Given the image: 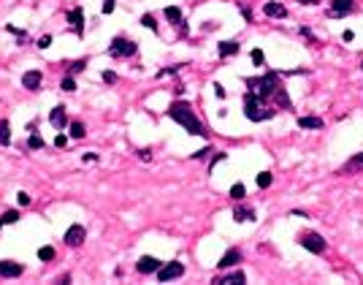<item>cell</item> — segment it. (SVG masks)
Wrapping results in <instances>:
<instances>
[{
    "label": "cell",
    "mask_w": 363,
    "mask_h": 285,
    "mask_svg": "<svg viewBox=\"0 0 363 285\" xmlns=\"http://www.w3.org/2000/svg\"><path fill=\"white\" fill-rule=\"evenodd\" d=\"M17 199H19V207H30L33 196H30V193H25V190H19V193H17Z\"/></svg>",
    "instance_id": "cell-33"
},
{
    "label": "cell",
    "mask_w": 363,
    "mask_h": 285,
    "mask_svg": "<svg viewBox=\"0 0 363 285\" xmlns=\"http://www.w3.org/2000/svg\"><path fill=\"white\" fill-rule=\"evenodd\" d=\"M239 11H241V17L247 19V22H252V11L247 9V6H239Z\"/></svg>",
    "instance_id": "cell-42"
},
{
    "label": "cell",
    "mask_w": 363,
    "mask_h": 285,
    "mask_svg": "<svg viewBox=\"0 0 363 285\" xmlns=\"http://www.w3.org/2000/svg\"><path fill=\"white\" fill-rule=\"evenodd\" d=\"M233 220H236V223H255V209H252V207H236L233 209Z\"/></svg>",
    "instance_id": "cell-21"
},
{
    "label": "cell",
    "mask_w": 363,
    "mask_h": 285,
    "mask_svg": "<svg viewBox=\"0 0 363 285\" xmlns=\"http://www.w3.org/2000/svg\"><path fill=\"white\" fill-rule=\"evenodd\" d=\"M247 282V274H244V269H236V272H228V274H220L211 280V285H241Z\"/></svg>",
    "instance_id": "cell-11"
},
{
    "label": "cell",
    "mask_w": 363,
    "mask_h": 285,
    "mask_svg": "<svg viewBox=\"0 0 363 285\" xmlns=\"http://www.w3.org/2000/svg\"><path fill=\"white\" fill-rule=\"evenodd\" d=\"M103 82H106V84H114V82H117V74H114V71H106V74H103Z\"/></svg>",
    "instance_id": "cell-40"
},
{
    "label": "cell",
    "mask_w": 363,
    "mask_h": 285,
    "mask_svg": "<svg viewBox=\"0 0 363 285\" xmlns=\"http://www.w3.org/2000/svg\"><path fill=\"white\" fill-rule=\"evenodd\" d=\"M65 144H68V136H65V133H57V136H54V147L62 149Z\"/></svg>",
    "instance_id": "cell-36"
},
{
    "label": "cell",
    "mask_w": 363,
    "mask_h": 285,
    "mask_svg": "<svg viewBox=\"0 0 363 285\" xmlns=\"http://www.w3.org/2000/svg\"><path fill=\"white\" fill-rule=\"evenodd\" d=\"M163 264L157 261L155 256H141L138 261H136V272L138 274H157V269H160Z\"/></svg>",
    "instance_id": "cell-12"
},
{
    "label": "cell",
    "mask_w": 363,
    "mask_h": 285,
    "mask_svg": "<svg viewBox=\"0 0 363 285\" xmlns=\"http://www.w3.org/2000/svg\"><path fill=\"white\" fill-rule=\"evenodd\" d=\"M241 109H244V117H247L249 122H266L277 114V109H271L268 101H263L258 92H249V90L244 92V98H241Z\"/></svg>",
    "instance_id": "cell-3"
},
{
    "label": "cell",
    "mask_w": 363,
    "mask_h": 285,
    "mask_svg": "<svg viewBox=\"0 0 363 285\" xmlns=\"http://www.w3.org/2000/svg\"><path fill=\"white\" fill-rule=\"evenodd\" d=\"M239 52H241V44L239 41H223V44H217V54H220V57H236Z\"/></svg>",
    "instance_id": "cell-19"
},
{
    "label": "cell",
    "mask_w": 363,
    "mask_h": 285,
    "mask_svg": "<svg viewBox=\"0 0 363 285\" xmlns=\"http://www.w3.org/2000/svg\"><path fill=\"white\" fill-rule=\"evenodd\" d=\"M298 244H301V247H306L309 252H314V256H322V252L328 250V239H322L317 231L301 234V236H298Z\"/></svg>",
    "instance_id": "cell-5"
},
{
    "label": "cell",
    "mask_w": 363,
    "mask_h": 285,
    "mask_svg": "<svg viewBox=\"0 0 363 285\" xmlns=\"http://www.w3.org/2000/svg\"><path fill=\"white\" fill-rule=\"evenodd\" d=\"M220 161H225V152H220V155H214V161L209 163V171H214V163H220Z\"/></svg>",
    "instance_id": "cell-43"
},
{
    "label": "cell",
    "mask_w": 363,
    "mask_h": 285,
    "mask_svg": "<svg viewBox=\"0 0 363 285\" xmlns=\"http://www.w3.org/2000/svg\"><path fill=\"white\" fill-rule=\"evenodd\" d=\"M82 161H84V163H98V152H84Z\"/></svg>",
    "instance_id": "cell-38"
},
{
    "label": "cell",
    "mask_w": 363,
    "mask_h": 285,
    "mask_svg": "<svg viewBox=\"0 0 363 285\" xmlns=\"http://www.w3.org/2000/svg\"><path fill=\"white\" fill-rule=\"evenodd\" d=\"M9 144H11V122L0 120V147H9Z\"/></svg>",
    "instance_id": "cell-23"
},
{
    "label": "cell",
    "mask_w": 363,
    "mask_h": 285,
    "mask_svg": "<svg viewBox=\"0 0 363 285\" xmlns=\"http://www.w3.org/2000/svg\"><path fill=\"white\" fill-rule=\"evenodd\" d=\"M298 3H304V6H309V3H312V6H314L317 0H298Z\"/></svg>",
    "instance_id": "cell-48"
},
{
    "label": "cell",
    "mask_w": 363,
    "mask_h": 285,
    "mask_svg": "<svg viewBox=\"0 0 363 285\" xmlns=\"http://www.w3.org/2000/svg\"><path fill=\"white\" fill-rule=\"evenodd\" d=\"M0 228H3V223H0Z\"/></svg>",
    "instance_id": "cell-49"
},
{
    "label": "cell",
    "mask_w": 363,
    "mask_h": 285,
    "mask_svg": "<svg viewBox=\"0 0 363 285\" xmlns=\"http://www.w3.org/2000/svg\"><path fill=\"white\" fill-rule=\"evenodd\" d=\"M355 11V0H331L328 6V17L331 19H344Z\"/></svg>",
    "instance_id": "cell-7"
},
{
    "label": "cell",
    "mask_w": 363,
    "mask_h": 285,
    "mask_svg": "<svg viewBox=\"0 0 363 285\" xmlns=\"http://www.w3.org/2000/svg\"><path fill=\"white\" fill-rule=\"evenodd\" d=\"M6 33H11V36H17V38H25V30H19V27H14V25H6Z\"/></svg>",
    "instance_id": "cell-37"
},
{
    "label": "cell",
    "mask_w": 363,
    "mask_h": 285,
    "mask_svg": "<svg viewBox=\"0 0 363 285\" xmlns=\"http://www.w3.org/2000/svg\"><path fill=\"white\" fill-rule=\"evenodd\" d=\"M168 117H171L173 122H179L187 133H193V136H206V133H209L206 125L195 117V109L187 104V101H173V104L168 106Z\"/></svg>",
    "instance_id": "cell-1"
},
{
    "label": "cell",
    "mask_w": 363,
    "mask_h": 285,
    "mask_svg": "<svg viewBox=\"0 0 363 285\" xmlns=\"http://www.w3.org/2000/svg\"><path fill=\"white\" fill-rule=\"evenodd\" d=\"M244 87H247L249 92H258L263 101L271 104L274 95L282 90V74L279 71H268V74H263V76H247L244 79Z\"/></svg>",
    "instance_id": "cell-2"
},
{
    "label": "cell",
    "mask_w": 363,
    "mask_h": 285,
    "mask_svg": "<svg viewBox=\"0 0 363 285\" xmlns=\"http://www.w3.org/2000/svg\"><path fill=\"white\" fill-rule=\"evenodd\" d=\"M114 11V0H106L103 3V14H112Z\"/></svg>",
    "instance_id": "cell-46"
},
{
    "label": "cell",
    "mask_w": 363,
    "mask_h": 285,
    "mask_svg": "<svg viewBox=\"0 0 363 285\" xmlns=\"http://www.w3.org/2000/svg\"><path fill=\"white\" fill-rule=\"evenodd\" d=\"M301 33H304L306 38H309V41H312V44H317V38H314V36H312V30H309V27H301Z\"/></svg>",
    "instance_id": "cell-44"
},
{
    "label": "cell",
    "mask_w": 363,
    "mask_h": 285,
    "mask_svg": "<svg viewBox=\"0 0 363 285\" xmlns=\"http://www.w3.org/2000/svg\"><path fill=\"white\" fill-rule=\"evenodd\" d=\"M49 122H52L54 131L68 128V112H65V106H54L52 112H49Z\"/></svg>",
    "instance_id": "cell-13"
},
{
    "label": "cell",
    "mask_w": 363,
    "mask_h": 285,
    "mask_svg": "<svg viewBox=\"0 0 363 285\" xmlns=\"http://www.w3.org/2000/svg\"><path fill=\"white\" fill-rule=\"evenodd\" d=\"M239 261H241V250H239V247H231V250H225V252H223V258L217 261V269L239 266Z\"/></svg>",
    "instance_id": "cell-15"
},
{
    "label": "cell",
    "mask_w": 363,
    "mask_h": 285,
    "mask_svg": "<svg viewBox=\"0 0 363 285\" xmlns=\"http://www.w3.org/2000/svg\"><path fill=\"white\" fill-rule=\"evenodd\" d=\"M57 258V250L52 247V244H44L41 250H38V261H46V264H49V261H54Z\"/></svg>",
    "instance_id": "cell-27"
},
{
    "label": "cell",
    "mask_w": 363,
    "mask_h": 285,
    "mask_svg": "<svg viewBox=\"0 0 363 285\" xmlns=\"http://www.w3.org/2000/svg\"><path fill=\"white\" fill-rule=\"evenodd\" d=\"M209 152H214V149H211V147H206V149H198V152L193 155V161H201V157H206Z\"/></svg>",
    "instance_id": "cell-39"
},
{
    "label": "cell",
    "mask_w": 363,
    "mask_h": 285,
    "mask_svg": "<svg viewBox=\"0 0 363 285\" xmlns=\"http://www.w3.org/2000/svg\"><path fill=\"white\" fill-rule=\"evenodd\" d=\"M35 46H38V49H49V46H52V36H41Z\"/></svg>",
    "instance_id": "cell-35"
},
{
    "label": "cell",
    "mask_w": 363,
    "mask_h": 285,
    "mask_svg": "<svg viewBox=\"0 0 363 285\" xmlns=\"http://www.w3.org/2000/svg\"><path fill=\"white\" fill-rule=\"evenodd\" d=\"M244 196H247V190H244V185H241V182H236V185L231 187V199H233V201H241Z\"/></svg>",
    "instance_id": "cell-31"
},
{
    "label": "cell",
    "mask_w": 363,
    "mask_h": 285,
    "mask_svg": "<svg viewBox=\"0 0 363 285\" xmlns=\"http://www.w3.org/2000/svg\"><path fill=\"white\" fill-rule=\"evenodd\" d=\"M0 223H3V226H14V223H19V209H6L3 215H0Z\"/></svg>",
    "instance_id": "cell-26"
},
{
    "label": "cell",
    "mask_w": 363,
    "mask_h": 285,
    "mask_svg": "<svg viewBox=\"0 0 363 285\" xmlns=\"http://www.w3.org/2000/svg\"><path fill=\"white\" fill-rule=\"evenodd\" d=\"M271 182H274L271 171H260V174H258V187H268Z\"/></svg>",
    "instance_id": "cell-32"
},
{
    "label": "cell",
    "mask_w": 363,
    "mask_h": 285,
    "mask_svg": "<svg viewBox=\"0 0 363 285\" xmlns=\"http://www.w3.org/2000/svg\"><path fill=\"white\" fill-rule=\"evenodd\" d=\"M87 68V57H79V60H74V62H68V76H76V74H82V71Z\"/></svg>",
    "instance_id": "cell-25"
},
{
    "label": "cell",
    "mask_w": 363,
    "mask_h": 285,
    "mask_svg": "<svg viewBox=\"0 0 363 285\" xmlns=\"http://www.w3.org/2000/svg\"><path fill=\"white\" fill-rule=\"evenodd\" d=\"M136 52H138V44L125 38V36H114L112 44H108V54H112V57H133Z\"/></svg>",
    "instance_id": "cell-4"
},
{
    "label": "cell",
    "mask_w": 363,
    "mask_h": 285,
    "mask_svg": "<svg viewBox=\"0 0 363 285\" xmlns=\"http://www.w3.org/2000/svg\"><path fill=\"white\" fill-rule=\"evenodd\" d=\"M187 269L181 261H168V264H163L160 269H157V280L160 282H171V280H176V277H181Z\"/></svg>",
    "instance_id": "cell-6"
},
{
    "label": "cell",
    "mask_w": 363,
    "mask_h": 285,
    "mask_svg": "<svg viewBox=\"0 0 363 285\" xmlns=\"http://www.w3.org/2000/svg\"><path fill=\"white\" fill-rule=\"evenodd\" d=\"M181 68H185V62H176V66H168V68H160V71H157V79H163V76H173V74H179V71Z\"/></svg>",
    "instance_id": "cell-28"
},
{
    "label": "cell",
    "mask_w": 363,
    "mask_h": 285,
    "mask_svg": "<svg viewBox=\"0 0 363 285\" xmlns=\"http://www.w3.org/2000/svg\"><path fill=\"white\" fill-rule=\"evenodd\" d=\"M176 30H179V36H181V38H187V36H190V27H187V22H181V25H179Z\"/></svg>",
    "instance_id": "cell-41"
},
{
    "label": "cell",
    "mask_w": 363,
    "mask_h": 285,
    "mask_svg": "<svg viewBox=\"0 0 363 285\" xmlns=\"http://www.w3.org/2000/svg\"><path fill=\"white\" fill-rule=\"evenodd\" d=\"M41 82H44V76H41V71H27L25 76H22V87L25 90H41Z\"/></svg>",
    "instance_id": "cell-18"
},
{
    "label": "cell",
    "mask_w": 363,
    "mask_h": 285,
    "mask_svg": "<svg viewBox=\"0 0 363 285\" xmlns=\"http://www.w3.org/2000/svg\"><path fill=\"white\" fill-rule=\"evenodd\" d=\"M252 62H255V66H263V62H266L263 49H252Z\"/></svg>",
    "instance_id": "cell-34"
},
{
    "label": "cell",
    "mask_w": 363,
    "mask_h": 285,
    "mask_svg": "<svg viewBox=\"0 0 363 285\" xmlns=\"http://www.w3.org/2000/svg\"><path fill=\"white\" fill-rule=\"evenodd\" d=\"M263 14L271 19H287V9L282 3H277V0H268V3L263 6Z\"/></svg>",
    "instance_id": "cell-16"
},
{
    "label": "cell",
    "mask_w": 363,
    "mask_h": 285,
    "mask_svg": "<svg viewBox=\"0 0 363 285\" xmlns=\"http://www.w3.org/2000/svg\"><path fill=\"white\" fill-rule=\"evenodd\" d=\"M68 133H70V139H84L87 136V128H84V122H79V120H74V122H68Z\"/></svg>",
    "instance_id": "cell-24"
},
{
    "label": "cell",
    "mask_w": 363,
    "mask_h": 285,
    "mask_svg": "<svg viewBox=\"0 0 363 285\" xmlns=\"http://www.w3.org/2000/svg\"><path fill=\"white\" fill-rule=\"evenodd\" d=\"M141 25H144L147 30H152V33H160V27H157V22H155L152 14H144V17H141Z\"/></svg>",
    "instance_id": "cell-29"
},
{
    "label": "cell",
    "mask_w": 363,
    "mask_h": 285,
    "mask_svg": "<svg viewBox=\"0 0 363 285\" xmlns=\"http://www.w3.org/2000/svg\"><path fill=\"white\" fill-rule=\"evenodd\" d=\"M163 17L168 19V22H171L173 27H179L181 22H185V17H181V9H179V6H168V9L163 11Z\"/></svg>",
    "instance_id": "cell-22"
},
{
    "label": "cell",
    "mask_w": 363,
    "mask_h": 285,
    "mask_svg": "<svg viewBox=\"0 0 363 285\" xmlns=\"http://www.w3.org/2000/svg\"><path fill=\"white\" fill-rule=\"evenodd\" d=\"M25 131H27V144H25V149H44V147H46V141L41 139V133H38V122H35V120H30Z\"/></svg>",
    "instance_id": "cell-10"
},
{
    "label": "cell",
    "mask_w": 363,
    "mask_h": 285,
    "mask_svg": "<svg viewBox=\"0 0 363 285\" xmlns=\"http://www.w3.org/2000/svg\"><path fill=\"white\" fill-rule=\"evenodd\" d=\"M214 95H217V98H225V87L223 84H214Z\"/></svg>",
    "instance_id": "cell-45"
},
{
    "label": "cell",
    "mask_w": 363,
    "mask_h": 285,
    "mask_svg": "<svg viewBox=\"0 0 363 285\" xmlns=\"http://www.w3.org/2000/svg\"><path fill=\"white\" fill-rule=\"evenodd\" d=\"M25 274V266L17 264V261H0V277H22Z\"/></svg>",
    "instance_id": "cell-17"
},
{
    "label": "cell",
    "mask_w": 363,
    "mask_h": 285,
    "mask_svg": "<svg viewBox=\"0 0 363 285\" xmlns=\"http://www.w3.org/2000/svg\"><path fill=\"white\" fill-rule=\"evenodd\" d=\"M65 19H68V27L74 30V36L82 38V36H84V9H82V6L70 9V11L65 14Z\"/></svg>",
    "instance_id": "cell-8"
},
{
    "label": "cell",
    "mask_w": 363,
    "mask_h": 285,
    "mask_svg": "<svg viewBox=\"0 0 363 285\" xmlns=\"http://www.w3.org/2000/svg\"><path fill=\"white\" fill-rule=\"evenodd\" d=\"M60 90H62V92H76V79H74V76H65V79L60 82Z\"/></svg>",
    "instance_id": "cell-30"
},
{
    "label": "cell",
    "mask_w": 363,
    "mask_h": 285,
    "mask_svg": "<svg viewBox=\"0 0 363 285\" xmlns=\"http://www.w3.org/2000/svg\"><path fill=\"white\" fill-rule=\"evenodd\" d=\"M360 171H363V152H355L350 161H344V166L339 169L342 177H347V174H360Z\"/></svg>",
    "instance_id": "cell-14"
},
{
    "label": "cell",
    "mask_w": 363,
    "mask_h": 285,
    "mask_svg": "<svg viewBox=\"0 0 363 285\" xmlns=\"http://www.w3.org/2000/svg\"><path fill=\"white\" fill-rule=\"evenodd\" d=\"M138 155H141V161H152V155H149V149H141Z\"/></svg>",
    "instance_id": "cell-47"
},
{
    "label": "cell",
    "mask_w": 363,
    "mask_h": 285,
    "mask_svg": "<svg viewBox=\"0 0 363 285\" xmlns=\"http://www.w3.org/2000/svg\"><path fill=\"white\" fill-rule=\"evenodd\" d=\"M298 128H304V131H320V128H325V122H322L320 117H314V114H306V117H298Z\"/></svg>",
    "instance_id": "cell-20"
},
{
    "label": "cell",
    "mask_w": 363,
    "mask_h": 285,
    "mask_svg": "<svg viewBox=\"0 0 363 285\" xmlns=\"http://www.w3.org/2000/svg\"><path fill=\"white\" fill-rule=\"evenodd\" d=\"M84 239H87V228L84 226H70L68 231H65V236H62V242L68 244V247H82L84 244Z\"/></svg>",
    "instance_id": "cell-9"
}]
</instances>
